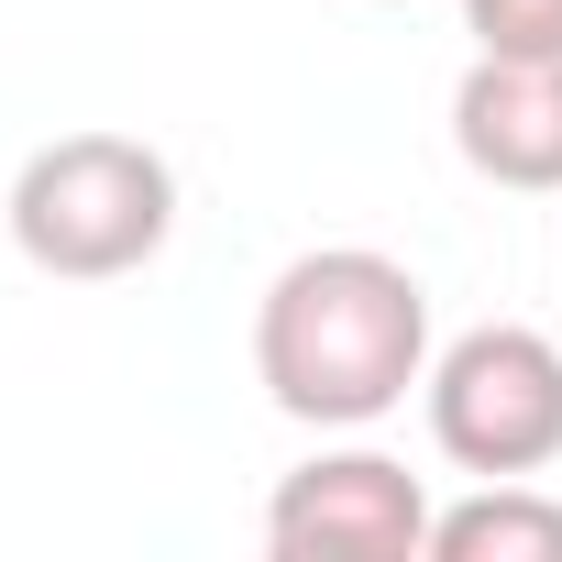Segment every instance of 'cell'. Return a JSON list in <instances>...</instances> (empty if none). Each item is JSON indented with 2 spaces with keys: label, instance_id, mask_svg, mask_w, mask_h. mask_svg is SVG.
Instances as JSON below:
<instances>
[{
  "label": "cell",
  "instance_id": "1",
  "mask_svg": "<svg viewBox=\"0 0 562 562\" xmlns=\"http://www.w3.org/2000/svg\"><path fill=\"white\" fill-rule=\"evenodd\" d=\"M254 375L310 430H364L408 386H430V288L364 243L299 254L254 310Z\"/></svg>",
  "mask_w": 562,
  "mask_h": 562
},
{
  "label": "cell",
  "instance_id": "2",
  "mask_svg": "<svg viewBox=\"0 0 562 562\" xmlns=\"http://www.w3.org/2000/svg\"><path fill=\"white\" fill-rule=\"evenodd\" d=\"M166 232H177V166L133 133H56L12 177V243L34 276H67V288L155 265Z\"/></svg>",
  "mask_w": 562,
  "mask_h": 562
},
{
  "label": "cell",
  "instance_id": "3",
  "mask_svg": "<svg viewBox=\"0 0 562 562\" xmlns=\"http://www.w3.org/2000/svg\"><path fill=\"white\" fill-rule=\"evenodd\" d=\"M430 441L474 485L562 463V342L529 321H485L430 364Z\"/></svg>",
  "mask_w": 562,
  "mask_h": 562
},
{
  "label": "cell",
  "instance_id": "4",
  "mask_svg": "<svg viewBox=\"0 0 562 562\" xmlns=\"http://www.w3.org/2000/svg\"><path fill=\"white\" fill-rule=\"evenodd\" d=\"M265 551L276 562H419L430 496L386 452H321L265 496Z\"/></svg>",
  "mask_w": 562,
  "mask_h": 562
},
{
  "label": "cell",
  "instance_id": "5",
  "mask_svg": "<svg viewBox=\"0 0 562 562\" xmlns=\"http://www.w3.org/2000/svg\"><path fill=\"white\" fill-rule=\"evenodd\" d=\"M452 144L485 188H562V56H474L452 89Z\"/></svg>",
  "mask_w": 562,
  "mask_h": 562
},
{
  "label": "cell",
  "instance_id": "6",
  "mask_svg": "<svg viewBox=\"0 0 562 562\" xmlns=\"http://www.w3.org/2000/svg\"><path fill=\"white\" fill-rule=\"evenodd\" d=\"M430 562H562V496L529 474L474 485L463 507H430Z\"/></svg>",
  "mask_w": 562,
  "mask_h": 562
},
{
  "label": "cell",
  "instance_id": "7",
  "mask_svg": "<svg viewBox=\"0 0 562 562\" xmlns=\"http://www.w3.org/2000/svg\"><path fill=\"white\" fill-rule=\"evenodd\" d=\"M463 34L485 56H562V0H463Z\"/></svg>",
  "mask_w": 562,
  "mask_h": 562
}]
</instances>
